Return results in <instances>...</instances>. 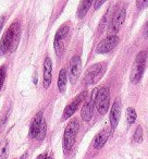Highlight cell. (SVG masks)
<instances>
[{
	"label": "cell",
	"mask_w": 148,
	"mask_h": 159,
	"mask_svg": "<svg viewBox=\"0 0 148 159\" xmlns=\"http://www.w3.org/2000/svg\"><path fill=\"white\" fill-rule=\"evenodd\" d=\"M20 33H21V27L19 22H14L10 25L0 43V54H10L16 49L20 40Z\"/></svg>",
	"instance_id": "1"
},
{
	"label": "cell",
	"mask_w": 148,
	"mask_h": 159,
	"mask_svg": "<svg viewBox=\"0 0 148 159\" xmlns=\"http://www.w3.org/2000/svg\"><path fill=\"white\" fill-rule=\"evenodd\" d=\"M79 128H80L79 122H77L76 119H74L71 122H69V124H68L65 130H64L63 149L65 153H69L71 148L73 147V145H74L76 135H77V132H79Z\"/></svg>",
	"instance_id": "2"
},
{
	"label": "cell",
	"mask_w": 148,
	"mask_h": 159,
	"mask_svg": "<svg viewBox=\"0 0 148 159\" xmlns=\"http://www.w3.org/2000/svg\"><path fill=\"white\" fill-rule=\"evenodd\" d=\"M146 60H147V51H139L135 58L131 72V81L133 83H138L141 81L146 66Z\"/></svg>",
	"instance_id": "3"
},
{
	"label": "cell",
	"mask_w": 148,
	"mask_h": 159,
	"mask_svg": "<svg viewBox=\"0 0 148 159\" xmlns=\"http://www.w3.org/2000/svg\"><path fill=\"white\" fill-rule=\"evenodd\" d=\"M68 35H69V26H68L67 24L62 25V26L57 31V33H56L54 47V50H56V54H57L58 57H60L61 54H63L64 49H65Z\"/></svg>",
	"instance_id": "4"
},
{
	"label": "cell",
	"mask_w": 148,
	"mask_h": 159,
	"mask_svg": "<svg viewBox=\"0 0 148 159\" xmlns=\"http://www.w3.org/2000/svg\"><path fill=\"white\" fill-rule=\"evenodd\" d=\"M95 107L100 114H105L109 108L110 102V90L108 87H101L95 97Z\"/></svg>",
	"instance_id": "5"
},
{
	"label": "cell",
	"mask_w": 148,
	"mask_h": 159,
	"mask_svg": "<svg viewBox=\"0 0 148 159\" xmlns=\"http://www.w3.org/2000/svg\"><path fill=\"white\" fill-rule=\"evenodd\" d=\"M119 44V37L117 35H109L106 38H103L101 42L98 44L96 51L98 54H107L112 49H115Z\"/></svg>",
	"instance_id": "6"
},
{
	"label": "cell",
	"mask_w": 148,
	"mask_h": 159,
	"mask_svg": "<svg viewBox=\"0 0 148 159\" xmlns=\"http://www.w3.org/2000/svg\"><path fill=\"white\" fill-rule=\"evenodd\" d=\"M81 70H82V60L79 56H74L71 59L70 62V81L72 84H74L77 78H79L80 74H81Z\"/></svg>",
	"instance_id": "7"
},
{
	"label": "cell",
	"mask_w": 148,
	"mask_h": 159,
	"mask_svg": "<svg viewBox=\"0 0 148 159\" xmlns=\"http://www.w3.org/2000/svg\"><path fill=\"white\" fill-rule=\"evenodd\" d=\"M85 96H86V92H83V93L77 95L75 98L73 99L72 102H70L69 105L67 106V108L64 109L63 119L67 120V119H69L70 117H72L73 114H74V112L76 111V109L79 108V106L81 105V102H83V99L85 98Z\"/></svg>",
	"instance_id": "8"
},
{
	"label": "cell",
	"mask_w": 148,
	"mask_h": 159,
	"mask_svg": "<svg viewBox=\"0 0 148 159\" xmlns=\"http://www.w3.org/2000/svg\"><path fill=\"white\" fill-rule=\"evenodd\" d=\"M101 70H103V66L98 63V64H94L93 66H91L88 69L87 73L85 75L84 78V82L86 85H91L95 82H97L98 78H99L100 73H101Z\"/></svg>",
	"instance_id": "9"
},
{
	"label": "cell",
	"mask_w": 148,
	"mask_h": 159,
	"mask_svg": "<svg viewBox=\"0 0 148 159\" xmlns=\"http://www.w3.org/2000/svg\"><path fill=\"white\" fill-rule=\"evenodd\" d=\"M120 117H121V102L120 99H117L115 104L112 105L111 111H110V124L112 129H115L118 126Z\"/></svg>",
	"instance_id": "10"
},
{
	"label": "cell",
	"mask_w": 148,
	"mask_h": 159,
	"mask_svg": "<svg viewBox=\"0 0 148 159\" xmlns=\"http://www.w3.org/2000/svg\"><path fill=\"white\" fill-rule=\"evenodd\" d=\"M42 122H44V119H42V112H38V113L34 117L33 122L30 124V136L33 138L38 137L40 132V129H42Z\"/></svg>",
	"instance_id": "11"
},
{
	"label": "cell",
	"mask_w": 148,
	"mask_h": 159,
	"mask_svg": "<svg viewBox=\"0 0 148 159\" xmlns=\"http://www.w3.org/2000/svg\"><path fill=\"white\" fill-rule=\"evenodd\" d=\"M52 80V62L51 59L47 57L44 62V87L48 88Z\"/></svg>",
	"instance_id": "12"
},
{
	"label": "cell",
	"mask_w": 148,
	"mask_h": 159,
	"mask_svg": "<svg viewBox=\"0 0 148 159\" xmlns=\"http://www.w3.org/2000/svg\"><path fill=\"white\" fill-rule=\"evenodd\" d=\"M125 9L124 8H121V9H119L117 11V13L115 14L113 16V20H112V23H111V30L113 32H118L120 28L122 27L124 23V20H125Z\"/></svg>",
	"instance_id": "13"
},
{
	"label": "cell",
	"mask_w": 148,
	"mask_h": 159,
	"mask_svg": "<svg viewBox=\"0 0 148 159\" xmlns=\"http://www.w3.org/2000/svg\"><path fill=\"white\" fill-rule=\"evenodd\" d=\"M94 105L95 102L93 100H89L83 106L81 110V117L85 122H89L93 117V112H94Z\"/></svg>",
	"instance_id": "14"
},
{
	"label": "cell",
	"mask_w": 148,
	"mask_h": 159,
	"mask_svg": "<svg viewBox=\"0 0 148 159\" xmlns=\"http://www.w3.org/2000/svg\"><path fill=\"white\" fill-rule=\"evenodd\" d=\"M109 136H110V131L109 130H103L100 131L98 134L96 135L94 141V147L99 149L101 147H103V145L106 144V142L108 141Z\"/></svg>",
	"instance_id": "15"
},
{
	"label": "cell",
	"mask_w": 148,
	"mask_h": 159,
	"mask_svg": "<svg viewBox=\"0 0 148 159\" xmlns=\"http://www.w3.org/2000/svg\"><path fill=\"white\" fill-rule=\"evenodd\" d=\"M67 82H68L67 70L61 69L60 73H59V78H58V88L60 90V93H63L64 90H65Z\"/></svg>",
	"instance_id": "16"
},
{
	"label": "cell",
	"mask_w": 148,
	"mask_h": 159,
	"mask_svg": "<svg viewBox=\"0 0 148 159\" xmlns=\"http://www.w3.org/2000/svg\"><path fill=\"white\" fill-rule=\"evenodd\" d=\"M91 3L93 2H91V0H85V1H82L80 3L79 10H77V16H79V19H83L86 15L88 9L91 8Z\"/></svg>",
	"instance_id": "17"
},
{
	"label": "cell",
	"mask_w": 148,
	"mask_h": 159,
	"mask_svg": "<svg viewBox=\"0 0 148 159\" xmlns=\"http://www.w3.org/2000/svg\"><path fill=\"white\" fill-rule=\"evenodd\" d=\"M136 118H137V114H136L135 109L132 108V107H129L126 109V120L129 124H133L136 121Z\"/></svg>",
	"instance_id": "18"
},
{
	"label": "cell",
	"mask_w": 148,
	"mask_h": 159,
	"mask_svg": "<svg viewBox=\"0 0 148 159\" xmlns=\"http://www.w3.org/2000/svg\"><path fill=\"white\" fill-rule=\"evenodd\" d=\"M9 154V146L7 142H3L1 146H0V159H7Z\"/></svg>",
	"instance_id": "19"
},
{
	"label": "cell",
	"mask_w": 148,
	"mask_h": 159,
	"mask_svg": "<svg viewBox=\"0 0 148 159\" xmlns=\"http://www.w3.org/2000/svg\"><path fill=\"white\" fill-rule=\"evenodd\" d=\"M134 140L136 143H141L143 141V128L141 125L136 128V131L134 133Z\"/></svg>",
	"instance_id": "20"
},
{
	"label": "cell",
	"mask_w": 148,
	"mask_h": 159,
	"mask_svg": "<svg viewBox=\"0 0 148 159\" xmlns=\"http://www.w3.org/2000/svg\"><path fill=\"white\" fill-rule=\"evenodd\" d=\"M6 74H7V68L6 66H0V90L2 88L4 80H6Z\"/></svg>",
	"instance_id": "21"
},
{
	"label": "cell",
	"mask_w": 148,
	"mask_h": 159,
	"mask_svg": "<svg viewBox=\"0 0 148 159\" xmlns=\"http://www.w3.org/2000/svg\"><path fill=\"white\" fill-rule=\"evenodd\" d=\"M45 134H46V123H45V121H44L42 125V129H40L39 135H38V138H39V140H42V138L45 137Z\"/></svg>",
	"instance_id": "22"
},
{
	"label": "cell",
	"mask_w": 148,
	"mask_h": 159,
	"mask_svg": "<svg viewBox=\"0 0 148 159\" xmlns=\"http://www.w3.org/2000/svg\"><path fill=\"white\" fill-rule=\"evenodd\" d=\"M136 6L138 7V9H144V8H146V7L148 6V1H141V0H139V1H137V2H136Z\"/></svg>",
	"instance_id": "23"
},
{
	"label": "cell",
	"mask_w": 148,
	"mask_h": 159,
	"mask_svg": "<svg viewBox=\"0 0 148 159\" xmlns=\"http://www.w3.org/2000/svg\"><path fill=\"white\" fill-rule=\"evenodd\" d=\"M143 33H144V36H145L146 39H148V22L144 26V30H143Z\"/></svg>",
	"instance_id": "24"
},
{
	"label": "cell",
	"mask_w": 148,
	"mask_h": 159,
	"mask_svg": "<svg viewBox=\"0 0 148 159\" xmlns=\"http://www.w3.org/2000/svg\"><path fill=\"white\" fill-rule=\"evenodd\" d=\"M103 3H105V1H96V2L94 3V8L95 9H98L100 6H103Z\"/></svg>",
	"instance_id": "25"
},
{
	"label": "cell",
	"mask_w": 148,
	"mask_h": 159,
	"mask_svg": "<svg viewBox=\"0 0 148 159\" xmlns=\"http://www.w3.org/2000/svg\"><path fill=\"white\" fill-rule=\"evenodd\" d=\"M3 23H4V16H1V18H0V30L2 28Z\"/></svg>",
	"instance_id": "26"
},
{
	"label": "cell",
	"mask_w": 148,
	"mask_h": 159,
	"mask_svg": "<svg viewBox=\"0 0 148 159\" xmlns=\"http://www.w3.org/2000/svg\"><path fill=\"white\" fill-rule=\"evenodd\" d=\"M37 159H47V155L46 154H42V155L37 157Z\"/></svg>",
	"instance_id": "27"
},
{
	"label": "cell",
	"mask_w": 148,
	"mask_h": 159,
	"mask_svg": "<svg viewBox=\"0 0 148 159\" xmlns=\"http://www.w3.org/2000/svg\"><path fill=\"white\" fill-rule=\"evenodd\" d=\"M26 156H27V154H26V153H25V154H24V155H23V156H22V157H21V159H26Z\"/></svg>",
	"instance_id": "28"
},
{
	"label": "cell",
	"mask_w": 148,
	"mask_h": 159,
	"mask_svg": "<svg viewBox=\"0 0 148 159\" xmlns=\"http://www.w3.org/2000/svg\"><path fill=\"white\" fill-rule=\"evenodd\" d=\"M47 159H52V157H47Z\"/></svg>",
	"instance_id": "29"
}]
</instances>
